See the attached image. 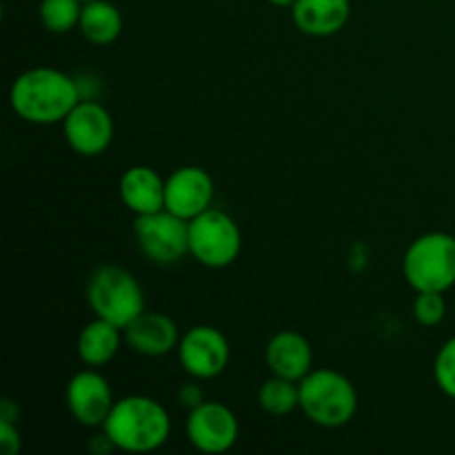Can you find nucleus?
I'll return each instance as SVG.
<instances>
[{
  "label": "nucleus",
  "mask_w": 455,
  "mask_h": 455,
  "mask_svg": "<svg viewBox=\"0 0 455 455\" xmlns=\"http://www.w3.org/2000/svg\"><path fill=\"white\" fill-rule=\"evenodd\" d=\"M178 355L185 371L196 380H212L227 369L231 358L225 333L209 324H198L182 333Z\"/></svg>",
  "instance_id": "8"
},
{
  "label": "nucleus",
  "mask_w": 455,
  "mask_h": 455,
  "mask_svg": "<svg viewBox=\"0 0 455 455\" xmlns=\"http://www.w3.org/2000/svg\"><path fill=\"white\" fill-rule=\"evenodd\" d=\"M114 449L116 444L111 443V438L105 434V431H102L100 435H93L92 443H89V451L96 455H107L109 451H114Z\"/></svg>",
  "instance_id": "25"
},
{
  "label": "nucleus",
  "mask_w": 455,
  "mask_h": 455,
  "mask_svg": "<svg viewBox=\"0 0 455 455\" xmlns=\"http://www.w3.org/2000/svg\"><path fill=\"white\" fill-rule=\"evenodd\" d=\"M213 178L203 167H180L164 180V209L194 220L212 209Z\"/></svg>",
  "instance_id": "12"
},
{
  "label": "nucleus",
  "mask_w": 455,
  "mask_h": 455,
  "mask_svg": "<svg viewBox=\"0 0 455 455\" xmlns=\"http://www.w3.org/2000/svg\"><path fill=\"white\" fill-rule=\"evenodd\" d=\"M18 416H20V411H18V407L13 404V400L4 398L3 404H0V418H3V420L16 422Z\"/></svg>",
  "instance_id": "26"
},
{
  "label": "nucleus",
  "mask_w": 455,
  "mask_h": 455,
  "mask_svg": "<svg viewBox=\"0 0 455 455\" xmlns=\"http://www.w3.org/2000/svg\"><path fill=\"white\" fill-rule=\"evenodd\" d=\"M349 0H296L291 7L293 25L307 36L327 38L349 22Z\"/></svg>",
  "instance_id": "15"
},
{
  "label": "nucleus",
  "mask_w": 455,
  "mask_h": 455,
  "mask_svg": "<svg viewBox=\"0 0 455 455\" xmlns=\"http://www.w3.org/2000/svg\"><path fill=\"white\" fill-rule=\"evenodd\" d=\"M413 315L422 327H435L447 315V300L440 291H420L413 302Z\"/></svg>",
  "instance_id": "21"
},
{
  "label": "nucleus",
  "mask_w": 455,
  "mask_h": 455,
  "mask_svg": "<svg viewBox=\"0 0 455 455\" xmlns=\"http://www.w3.org/2000/svg\"><path fill=\"white\" fill-rule=\"evenodd\" d=\"M180 333L176 323L167 314L158 311H142L127 329H124V340L136 354L147 358H160V355L172 354L180 345Z\"/></svg>",
  "instance_id": "13"
},
{
  "label": "nucleus",
  "mask_w": 455,
  "mask_h": 455,
  "mask_svg": "<svg viewBox=\"0 0 455 455\" xmlns=\"http://www.w3.org/2000/svg\"><path fill=\"white\" fill-rule=\"evenodd\" d=\"M80 34L98 47L116 43L123 34V13L109 0H89L80 13Z\"/></svg>",
  "instance_id": "18"
},
{
  "label": "nucleus",
  "mask_w": 455,
  "mask_h": 455,
  "mask_svg": "<svg viewBox=\"0 0 455 455\" xmlns=\"http://www.w3.org/2000/svg\"><path fill=\"white\" fill-rule=\"evenodd\" d=\"M267 3L275 4V7H293V3H296V0H267Z\"/></svg>",
  "instance_id": "27"
},
{
  "label": "nucleus",
  "mask_w": 455,
  "mask_h": 455,
  "mask_svg": "<svg viewBox=\"0 0 455 455\" xmlns=\"http://www.w3.org/2000/svg\"><path fill=\"white\" fill-rule=\"evenodd\" d=\"M67 409L78 425L96 429L105 425L116 400L105 376L93 369L78 371L67 382Z\"/></svg>",
  "instance_id": "11"
},
{
  "label": "nucleus",
  "mask_w": 455,
  "mask_h": 455,
  "mask_svg": "<svg viewBox=\"0 0 455 455\" xmlns=\"http://www.w3.org/2000/svg\"><path fill=\"white\" fill-rule=\"evenodd\" d=\"M123 345V329L107 320L96 318L84 324L78 336V355L87 367H105Z\"/></svg>",
  "instance_id": "17"
},
{
  "label": "nucleus",
  "mask_w": 455,
  "mask_h": 455,
  "mask_svg": "<svg viewBox=\"0 0 455 455\" xmlns=\"http://www.w3.org/2000/svg\"><path fill=\"white\" fill-rule=\"evenodd\" d=\"M83 100L78 80L53 67H36L18 76L9 102L18 118L31 124L62 123Z\"/></svg>",
  "instance_id": "1"
},
{
  "label": "nucleus",
  "mask_w": 455,
  "mask_h": 455,
  "mask_svg": "<svg viewBox=\"0 0 455 455\" xmlns=\"http://www.w3.org/2000/svg\"><path fill=\"white\" fill-rule=\"evenodd\" d=\"M258 404L269 416H289L300 407V387L287 378L274 376L271 380L262 382L260 391H258Z\"/></svg>",
  "instance_id": "19"
},
{
  "label": "nucleus",
  "mask_w": 455,
  "mask_h": 455,
  "mask_svg": "<svg viewBox=\"0 0 455 455\" xmlns=\"http://www.w3.org/2000/svg\"><path fill=\"white\" fill-rule=\"evenodd\" d=\"M240 425L235 413L222 403H207L191 409L187 418V438L198 451L220 455L238 443Z\"/></svg>",
  "instance_id": "10"
},
{
  "label": "nucleus",
  "mask_w": 455,
  "mask_h": 455,
  "mask_svg": "<svg viewBox=\"0 0 455 455\" xmlns=\"http://www.w3.org/2000/svg\"><path fill=\"white\" fill-rule=\"evenodd\" d=\"M102 431L120 451L149 453L169 440L172 418L158 400L149 395H127L116 400Z\"/></svg>",
  "instance_id": "2"
},
{
  "label": "nucleus",
  "mask_w": 455,
  "mask_h": 455,
  "mask_svg": "<svg viewBox=\"0 0 455 455\" xmlns=\"http://www.w3.org/2000/svg\"><path fill=\"white\" fill-rule=\"evenodd\" d=\"M87 302L96 318L124 331L145 311V293L132 271L118 265H102L87 284Z\"/></svg>",
  "instance_id": "4"
},
{
  "label": "nucleus",
  "mask_w": 455,
  "mask_h": 455,
  "mask_svg": "<svg viewBox=\"0 0 455 455\" xmlns=\"http://www.w3.org/2000/svg\"><path fill=\"white\" fill-rule=\"evenodd\" d=\"M83 4V0H43L40 22L49 34H67L80 25Z\"/></svg>",
  "instance_id": "20"
},
{
  "label": "nucleus",
  "mask_w": 455,
  "mask_h": 455,
  "mask_svg": "<svg viewBox=\"0 0 455 455\" xmlns=\"http://www.w3.org/2000/svg\"><path fill=\"white\" fill-rule=\"evenodd\" d=\"M434 378L438 389L455 400V336L440 347L434 363Z\"/></svg>",
  "instance_id": "22"
},
{
  "label": "nucleus",
  "mask_w": 455,
  "mask_h": 455,
  "mask_svg": "<svg viewBox=\"0 0 455 455\" xmlns=\"http://www.w3.org/2000/svg\"><path fill=\"white\" fill-rule=\"evenodd\" d=\"M0 449L4 455H18L22 449V438L18 427L12 420L0 418Z\"/></svg>",
  "instance_id": "23"
},
{
  "label": "nucleus",
  "mask_w": 455,
  "mask_h": 455,
  "mask_svg": "<svg viewBox=\"0 0 455 455\" xmlns=\"http://www.w3.org/2000/svg\"><path fill=\"white\" fill-rule=\"evenodd\" d=\"M243 249V234L229 213L207 209L189 220V253L209 269H225Z\"/></svg>",
  "instance_id": "6"
},
{
  "label": "nucleus",
  "mask_w": 455,
  "mask_h": 455,
  "mask_svg": "<svg viewBox=\"0 0 455 455\" xmlns=\"http://www.w3.org/2000/svg\"><path fill=\"white\" fill-rule=\"evenodd\" d=\"M83 3H89V0H83Z\"/></svg>",
  "instance_id": "28"
},
{
  "label": "nucleus",
  "mask_w": 455,
  "mask_h": 455,
  "mask_svg": "<svg viewBox=\"0 0 455 455\" xmlns=\"http://www.w3.org/2000/svg\"><path fill=\"white\" fill-rule=\"evenodd\" d=\"M267 367L274 376L300 382L314 364V351L309 340L298 331H278L265 349Z\"/></svg>",
  "instance_id": "14"
},
{
  "label": "nucleus",
  "mask_w": 455,
  "mask_h": 455,
  "mask_svg": "<svg viewBox=\"0 0 455 455\" xmlns=\"http://www.w3.org/2000/svg\"><path fill=\"white\" fill-rule=\"evenodd\" d=\"M300 409L314 425L338 429L349 425L358 411L354 382L333 369H311L300 382Z\"/></svg>",
  "instance_id": "3"
},
{
  "label": "nucleus",
  "mask_w": 455,
  "mask_h": 455,
  "mask_svg": "<svg viewBox=\"0 0 455 455\" xmlns=\"http://www.w3.org/2000/svg\"><path fill=\"white\" fill-rule=\"evenodd\" d=\"M178 400H180L182 407L191 411V409L200 407V404L204 403V394L196 382H189V385H182L180 389H178Z\"/></svg>",
  "instance_id": "24"
},
{
  "label": "nucleus",
  "mask_w": 455,
  "mask_h": 455,
  "mask_svg": "<svg viewBox=\"0 0 455 455\" xmlns=\"http://www.w3.org/2000/svg\"><path fill=\"white\" fill-rule=\"evenodd\" d=\"M118 189L124 207L132 209L136 216H149L164 209V178H160L156 169L145 164L127 169L120 178Z\"/></svg>",
  "instance_id": "16"
},
{
  "label": "nucleus",
  "mask_w": 455,
  "mask_h": 455,
  "mask_svg": "<svg viewBox=\"0 0 455 455\" xmlns=\"http://www.w3.org/2000/svg\"><path fill=\"white\" fill-rule=\"evenodd\" d=\"M133 234L140 251L156 265H173L189 253V220L167 209L136 216Z\"/></svg>",
  "instance_id": "7"
},
{
  "label": "nucleus",
  "mask_w": 455,
  "mask_h": 455,
  "mask_svg": "<svg viewBox=\"0 0 455 455\" xmlns=\"http://www.w3.org/2000/svg\"><path fill=\"white\" fill-rule=\"evenodd\" d=\"M62 132L71 149L80 156L105 154L114 140V118L109 111L96 100L83 98L71 109V114L62 120Z\"/></svg>",
  "instance_id": "9"
},
{
  "label": "nucleus",
  "mask_w": 455,
  "mask_h": 455,
  "mask_svg": "<svg viewBox=\"0 0 455 455\" xmlns=\"http://www.w3.org/2000/svg\"><path fill=\"white\" fill-rule=\"evenodd\" d=\"M407 283L420 291H449L455 284V238L431 231L413 240L403 260Z\"/></svg>",
  "instance_id": "5"
}]
</instances>
